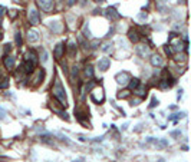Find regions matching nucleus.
I'll use <instances>...</instances> for the list:
<instances>
[{
  "label": "nucleus",
  "instance_id": "obj_25",
  "mask_svg": "<svg viewBox=\"0 0 191 162\" xmlns=\"http://www.w3.org/2000/svg\"><path fill=\"white\" fill-rule=\"evenodd\" d=\"M93 86H95V83H93V82H89V83L86 85V92H88V90H90Z\"/></svg>",
  "mask_w": 191,
  "mask_h": 162
},
{
  "label": "nucleus",
  "instance_id": "obj_9",
  "mask_svg": "<svg viewBox=\"0 0 191 162\" xmlns=\"http://www.w3.org/2000/svg\"><path fill=\"white\" fill-rule=\"evenodd\" d=\"M162 58L160 56V55H152L151 56V65L154 66V68H160V66H162Z\"/></svg>",
  "mask_w": 191,
  "mask_h": 162
},
{
  "label": "nucleus",
  "instance_id": "obj_22",
  "mask_svg": "<svg viewBox=\"0 0 191 162\" xmlns=\"http://www.w3.org/2000/svg\"><path fill=\"white\" fill-rule=\"evenodd\" d=\"M6 86H9V79H3V82L0 83V88H6Z\"/></svg>",
  "mask_w": 191,
  "mask_h": 162
},
{
  "label": "nucleus",
  "instance_id": "obj_37",
  "mask_svg": "<svg viewBox=\"0 0 191 162\" xmlns=\"http://www.w3.org/2000/svg\"><path fill=\"white\" fill-rule=\"evenodd\" d=\"M2 39H3V35H2V33H0V40H2Z\"/></svg>",
  "mask_w": 191,
  "mask_h": 162
},
{
  "label": "nucleus",
  "instance_id": "obj_12",
  "mask_svg": "<svg viewBox=\"0 0 191 162\" xmlns=\"http://www.w3.org/2000/svg\"><path fill=\"white\" fill-rule=\"evenodd\" d=\"M147 53H148V48H147V46H144V45L137 46V55H138V56L145 58V55H147Z\"/></svg>",
  "mask_w": 191,
  "mask_h": 162
},
{
  "label": "nucleus",
  "instance_id": "obj_4",
  "mask_svg": "<svg viewBox=\"0 0 191 162\" xmlns=\"http://www.w3.org/2000/svg\"><path fill=\"white\" fill-rule=\"evenodd\" d=\"M129 79H131V76H129V73H128V72H121V73H118V75H117V82H118V85L127 86V85H128V82H129Z\"/></svg>",
  "mask_w": 191,
  "mask_h": 162
},
{
  "label": "nucleus",
  "instance_id": "obj_16",
  "mask_svg": "<svg viewBox=\"0 0 191 162\" xmlns=\"http://www.w3.org/2000/svg\"><path fill=\"white\" fill-rule=\"evenodd\" d=\"M135 93L139 95L141 98H145V96H147V89H145V88H137V89H135Z\"/></svg>",
  "mask_w": 191,
  "mask_h": 162
},
{
  "label": "nucleus",
  "instance_id": "obj_11",
  "mask_svg": "<svg viewBox=\"0 0 191 162\" xmlns=\"http://www.w3.org/2000/svg\"><path fill=\"white\" fill-rule=\"evenodd\" d=\"M3 63H5V66H6L7 69H13V68H15V58L6 56L5 60H3Z\"/></svg>",
  "mask_w": 191,
  "mask_h": 162
},
{
  "label": "nucleus",
  "instance_id": "obj_7",
  "mask_svg": "<svg viewBox=\"0 0 191 162\" xmlns=\"http://www.w3.org/2000/svg\"><path fill=\"white\" fill-rule=\"evenodd\" d=\"M109 65H111V60H109L108 58H102V59L98 62V69L102 70V72H105V70L109 68Z\"/></svg>",
  "mask_w": 191,
  "mask_h": 162
},
{
  "label": "nucleus",
  "instance_id": "obj_8",
  "mask_svg": "<svg viewBox=\"0 0 191 162\" xmlns=\"http://www.w3.org/2000/svg\"><path fill=\"white\" fill-rule=\"evenodd\" d=\"M27 40H29L30 43L38 42V40H39V32H38V30H35V29L29 30V32H27Z\"/></svg>",
  "mask_w": 191,
  "mask_h": 162
},
{
  "label": "nucleus",
  "instance_id": "obj_5",
  "mask_svg": "<svg viewBox=\"0 0 191 162\" xmlns=\"http://www.w3.org/2000/svg\"><path fill=\"white\" fill-rule=\"evenodd\" d=\"M63 53H65V43L60 42V43L56 45V48H55V50H53V56H55V59L60 60L62 56H63Z\"/></svg>",
  "mask_w": 191,
  "mask_h": 162
},
{
  "label": "nucleus",
  "instance_id": "obj_14",
  "mask_svg": "<svg viewBox=\"0 0 191 162\" xmlns=\"http://www.w3.org/2000/svg\"><path fill=\"white\" fill-rule=\"evenodd\" d=\"M129 89L131 90H135L138 86H139V79H137V78H134V79H129Z\"/></svg>",
  "mask_w": 191,
  "mask_h": 162
},
{
  "label": "nucleus",
  "instance_id": "obj_17",
  "mask_svg": "<svg viewBox=\"0 0 191 162\" xmlns=\"http://www.w3.org/2000/svg\"><path fill=\"white\" fill-rule=\"evenodd\" d=\"M155 145H157L158 148H165V146H168V142H167L165 139H162V141H155Z\"/></svg>",
  "mask_w": 191,
  "mask_h": 162
},
{
  "label": "nucleus",
  "instance_id": "obj_33",
  "mask_svg": "<svg viewBox=\"0 0 191 162\" xmlns=\"http://www.w3.org/2000/svg\"><path fill=\"white\" fill-rule=\"evenodd\" d=\"M180 133H181L180 131H175V132H171V135H172V136H178Z\"/></svg>",
  "mask_w": 191,
  "mask_h": 162
},
{
  "label": "nucleus",
  "instance_id": "obj_32",
  "mask_svg": "<svg viewBox=\"0 0 191 162\" xmlns=\"http://www.w3.org/2000/svg\"><path fill=\"white\" fill-rule=\"evenodd\" d=\"M109 46H111V45H105V46L102 48V50H104V52H108V50H109Z\"/></svg>",
  "mask_w": 191,
  "mask_h": 162
},
{
  "label": "nucleus",
  "instance_id": "obj_15",
  "mask_svg": "<svg viewBox=\"0 0 191 162\" xmlns=\"http://www.w3.org/2000/svg\"><path fill=\"white\" fill-rule=\"evenodd\" d=\"M50 29H52L55 33H59L60 29H62V26H60L59 22H52V23H50Z\"/></svg>",
  "mask_w": 191,
  "mask_h": 162
},
{
  "label": "nucleus",
  "instance_id": "obj_31",
  "mask_svg": "<svg viewBox=\"0 0 191 162\" xmlns=\"http://www.w3.org/2000/svg\"><path fill=\"white\" fill-rule=\"evenodd\" d=\"M76 2H78V0H69V2H68V5H69V6H73Z\"/></svg>",
  "mask_w": 191,
  "mask_h": 162
},
{
  "label": "nucleus",
  "instance_id": "obj_18",
  "mask_svg": "<svg viewBox=\"0 0 191 162\" xmlns=\"http://www.w3.org/2000/svg\"><path fill=\"white\" fill-rule=\"evenodd\" d=\"M85 72H86V75H88L89 78H93V68H92L90 65H88V66H86Z\"/></svg>",
  "mask_w": 191,
  "mask_h": 162
},
{
  "label": "nucleus",
  "instance_id": "obj_34",
  "mask_svg": "<svg viewBox=\"0 0 191 162\" xmlns=\"http://www.w3.org/2000/svg\"><path fill=\"white\" fill-rule=\"evenodd\" d=\"M10 16H12V17H15V16H16V12H15V10H12V13H10Z\"/></svg>",
  "mask_w": 191,
  "mask_h": 162
},
{
  "label": "nucleus",
  "instance_id": "obj_24",
  "mask_svg": "<svg viewBox=\"0 0 191 162\" xmlns=\"http://www.w3.org/2000/svg\"><path fill=\"white\" fill-rule=\"evenodd\" d=\"M58 113H59V116H60V118H65V119H69V116H68V113H66V112H62V110H60V112H58Z\"/></svg>",
  "mask_w": 191,
  "mask_h": 162
},
{
  "label": "nucleus",
  "instance_id": "obj_29",
  "mask_svg": "<svg viewBox=\"0 0 191 162\" xmlns=\"http://www.w3.org/2000/svg\"><path fill=\"white\" fill-rule=\"evenodd\" d=\"M98 45H99V40H93V42H92V48H93V49L98 48Z\"/></svg>",
  "mask_w": 191,
  "mask_h": 162
},
{
  "label": "nucleus",
  "instance_id": "obj_28",
  "mask_svg": "<svg viewBox=\"0 0 191 162\" xmlns=\"http://www.w3.org/2000/svg\"><path fill=\"white\" fill-rule=\"evenodd\" d=\"M155 105H158V100H157L155 98H152V102H151V105H149V106H151V108H154Z\"/></svg>",
  "mask_w": 191,
  "mask_h": 162
},
{
  "label": "nucleus",
  "instance_id": "obj_36",
  "mask_svg": "<svg viewBox=\"0 0 191 162\" xmlns=\"http://www.w3.org/2000/svg\"><path fill=\"white\" fill-rule=\"evenodd\" d=\"M78 162H83V158H80V159H78Z\"/></svg>",
  "mask_w": 191,
  "mask_h": 162
},
{
  "label": "nucleus",
  "instance_id": "obj_6",
  "mask_svg": "<svg viewBox=\"0 0 191 162\" xmlns=\"http://www.w3.org/2000/svg\"><path fill=\"white\" fill-rule=\"evenodd\" d=\"M105 15H107V17H108L109 20H118V19H121V15H119L114 7H108V9L105 10Z\"/></svg>",
  "mask_w": 191,
  "mask_h": 162
},
{
  "label": "nucleus",
  "instance_id": "obj_1",
  "mask_svg": "<svg viewBox=\"0 0 191 162\" xmlns=\"http://www.w3.org/2000/svg\"><path fill=\"white\" fill-rule=\"evenodd\" d=\"M53 96L60 102L62 106H66L68 105V100H66V95H65V89L60 83V80H56L55 86H53Z\"/></svg>",
  "mask_w": 191,
  "mask_h": 162
},
{
  "label": "nucleus",
  "instance_id": "obj_2",
  "mask_svg": "<svg viewBox=\"0 0 191 162\" xmlns=\"http://www.w3.org/2000/svg\"><path fill=\"white\" fill-rule=\"evenodd\" d=\"M27 19H29L30 25H33V26H36V25H39V23H40V16H39V12H38L35 7L29 9V12H27Z\"/></svg>",
  "mask_w": 191,
  "mask_h": 162
},
{
  "label": "nucleus",
  "instance_id": "obj_19",
  "mask_svg": "<svg viewBox=\"0 0 191 162\" xmlns=\"http://www.w3.org/2000/svg\"><path fill=\"white\" fill-rule=\"evenodd\" d=\"M15 40H16V45H17V46H22V35H20V32H16Z\"/></svg>",
  "mask_w": 191,
  "mask_h": 162
},
{
  "label": "nucleus",
  "instance_id": "obj_21",
  "mask_svg": "<svg viewBox=\"0 0 191 162\" xmlns=\"http://www.w3.org/2000/svg\"><path fill=\"white\" fill-rule=\"evenodd\" d=\"M5 116H6V110H5L2 106H0V120L5 119Z\"/></svg>",
  "mask_w": 191,
  "mask_h": 162
},
{
  "label": "nucleus",
  "instance_id": "obj_26",
  "mask_svg": "<svg viewBox=\"0 0 191 162\" xmlns=\"http://www.w3.org/2000/svg\"><path fill=\"white\" fill-rule=\"evenodd\" d=\"M129 95V92H124V93H118V98L121 99V98H127Z\"/></svg>",
  "mask_w": 191,
  "mask_h": 162
},
{
  "label": "nucleus",
  "instance_id": "obj_10",
  "mask_svg": "<svg viewBox=\"0 0 191 162\" xmlns=\"http://www.w3.org/2000/svg\"><path fill=\"white\" fill-rule=\"evenodd\" d=\"M128 37H129V40H131L132 43H137V42L139 40L138 32H137V30H134V29H131V30L128 32Z\"/></svg>",
  "mask_w": 191,
  "mask_h": 162
},
{
  "label": "nucleus",
  "instance_id": "obj_3",
  "mask_svg": "<svg viewBox=\"0 0 191 162\" xmlns=\"http://www.w3.org/2000/svg\"><path fill=\"white\" fill-rule=\"evenodd\" d=\"M38 5L45 13H50L53 9V0H38Z\"/></svg>",
  "mask_w": 191,
  "mask_h": 162
},
{
  "label": "nucleus",
  "instance_id": "obj_13",
  "mask_svg": "<svg viewBox=\"0 0 191 162\" xmlns=\"http://www.w3.org/2000/svg\"><path fill=\"white\" fill-rule=\"evenodd\" d=\"M68 50H69V58H75L76 52H78V48H76V43L70 42L69 46H68Z\"/></svg>",
  "mask_w": 191,
  "mask_h": 162
},
{
  "label": "nucleus",
  "instance_id": "obj_35",
  "mask_svg": "<svg viewBox=\"0 0 191 162\" xmlns=\"http://www.w3.org/2000/svg\"><path fill=\"white\" fill-rule=\"evenodd\" d=\"M2 15H3V9H2V7H0V16H2Z\"/></svg>",
  "mask_w": 191,
  "mask_h": 162
},
{
  "label": "nucleus",
  "instance_id": "obj_20",
  "mask_svg": "<svg viewBox=\"0 0 191 162\" xmlns=\"http://www.w3.org/2000/svg\"><path fill=\"white\" fill-rule=\"evenodd\" d=\"M76 76H78V66L75 65V66L72 68V79H75Z\"/></svg>",
  "mask_w": 191,
  "mask_h": 162
},
{
  "label": "nucleus",
  "instance_id": "obj_27",
  "mask_svg": "<svg viewBox=\"0 0 191 162\" xmlns=\"http://www.w3.org/2000/svg\"><path fill=\"white\" fill-rule=\"evenodd\" d=\"M5 50H6V53H7V52H10V50H12V45H10V43H7V45L5 46Z\"/></svg>",
  "mask_w": 191,
  "mask_h": 162
},
{
  "label": "nucleus",
  "instance_id": "obj_30",
  "mask_svg": "<svg viewBox=\"0 0 191 162\" xmlns=\"http://www.w3.org/2000/svg\"><path fill=\"white\" fill-rule=\"evenodd\" d=\"M165 53H167V55H168V56H171V55H172V52H171V49H170V48H168V46H167V48H165Z\"/></svg>",
  "mask_w": 191,
  "mask_h": 162
},
{
  "label": "nucleus",
  "instance_id": "obj_39",
  "mask_svg": "<svg viewBox=\"0 0 191 162\" xmlns=\"http://www.w3.org/2000/svg\"><path fill=\"white\" fill-rule=\"evenodd\" d=\"M161 2H164V3H165V2H168V0H161Z\"/></svg>",
  "mask_w": 191,
  "mask_h": 162
},
{
  "label": "nucleus",
  "instance_id": "obj_23",
  "mask_svg": "<svg viewBox=\"0 0 191 162\" xmlns=\"http://www.w3.org/2000/svg\"><path fill=\"white\" fill-rule=\"evenodd\" d=\"M83 35H85L86 37H90V32H89V29H88L86 26L83 27Z\"/></svg>",
  "mask_w": 191,
  "mask_h": 162
},
{
  "label": "nucleus",
  "instance_id": "obj_38",
  "mask_svg": "<svg viewBox=\"0 0 191 162\" xmlns=\"http://www.w3.org/2000/svg\"><path fill=\"white\" fill-rule=\"evenodd\" d=\"M95 2H105V0H95Z\"/></svg>",
  "mask_w": 191,
  "mask_h": 162
}]
</instances>
